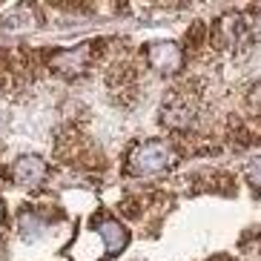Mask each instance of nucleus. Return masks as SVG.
<instances>
[{
    "label": "nucleus",
    "mask_w": 261,
    "mask_h": 261,
    "mask_svg": "<svg viewBox=\"0 0 261 261\" xmlns=\"http://www.w3.org/2000/svg\"><path fill=\"white\" fill-rule=\"evenodd\" d=\"M146 61H149V66L155 72H161V75H175L184 66V52L175 43L161 40V43H152V46L146 49Z\"/></svg>",
    "instance_id": "nucleus-4"
},
{
    "label": "nucleus",
    "mask_w": 261,
    "mask_h": 261,
    "mask_svg": "<svg viewBox=\"0 0 261 261\" xmlns=\"http://www.w3.org/2000/svg\"><path fill=\"white\" fill-rule=\"evenodd\" d=\"M247 181H250V184H253V190L261 195V158L250 161V167H247Z\"/></svg>",
    "instance_id": "nucleus-9"
},
{
    "label": "nucleus",
    "mask_w": 261,
    "mask_h": 261,
    "mask_svg": "<svg viewBox=\"0 0 261 261\" xmlns=\"http://www.w3.org/2000/svg\"><path fill=\"white\" fill-rule=\"evenodd\" d=\"M175 164V149L167 141H144L129 152L126 158V172L135 178H146V175H158L164 169H169Z\"/></svg>",
    "instance_id": "nucleus-1"
},
{
    "label": "nucleus",
    "mask_w": 261,
    "mask_h": 261,
    "mask_svg": "<svg viewBox=\"0 0 261 261\" xmlns=\"http://www.w3.org/2000/svg\"><path fill=\"white\" fill-rule=\"evenodd\" d=\"M35 26H38V15L26 6H17L12 15L3 17L0 29L3 32H29V29H35Z\"/></svg>",
    "instance_id": "nucleus-8"
},
{
    "label": "nucleus",
    "mask_w": 261,
    "mask_h": 261,
    "mask_svg": "<svg viewBox=\"0 0 261 261\" xmlns=\"http://www.w3.org/2000/svg\"><path fill=\"white\" fill-rule=\"evenodd\" d=\"M215 38L221 46H241V40H244V23H241V17L236 15H227L218 20L215 26Z\"/></svg>",
    "instance_id": "nucleus-7"
},
{
    "label": "nucleus",
    "mask_w": 261,
    "mask_h": 261,
    "mask_svg": "<svg viewBox=\"0 0 261 261\" xmlns=\"http://www.w3.org/2000/svg\"><path fill=\"white\" fill-rule=\"evenodd\" d=\"M255 17H258V26H261V9H255Z\"/></svg>",
    "instance_id": "nucleus-10"
},
{
    "label": "nucleus",
    "mask_w": 261,
    "mask_h": 261,
    "mask_svg": "<svg viewBox=\"0 0 261 261\" xmlns=\"http://www.w3.org/2000/svg\"><path fill=\"white\" fill-rule=\"evenodd\" d=\"M95 236H98L100 247H103L109 255L121 253L123 247H126V241H129V232L123 230V224H118L115 218H107V215L95 221Z\"/></svg>",
    "instance_id": "nucleus-5"
},
{
    "label": "nucleus",
    "mask_w": 261,
    "mask_h": 261,
    "mask_svg": "<svg viewBox=\"0 0 261 261\" xmlns=\"http://www.w3.org/2000/svg\"><path fill=\"white\" fill-rule=\"evenodd\" d=\"M195 109H198L195 95L190 89H175L164 103V123L172 129H187L195 121Z\"/></svg>",
    "instance_id": "nucleus-2"
},
{
    "label": "nucleus",
    "mask_w": 261,
    "mask_h": 261,
    "mask_svg": "<svg viewBox=\"0 0 261 261\" xmlns=\"http://www.w3.org/2000/svg\"><path fill=\"white\" fill-rule=\"evenodd\" d=\"M12 178H15L20 187H38L43 178H46V164L40 161L38 155H23L17 158L15 167H12Z\"/></svg>",
    "instance_id": "nucleus-6"
},
{
    "label": "nucleus",
    "mask_w": 261,
    "mask_h": 261,
    "mask_svg": "<svg viewBox=\"0 0 261 261\" xmlns=\"http://www.w3.org/2000/svg\"><path fill=\"white\" fill-rule=\"evenodd\" d=\"M95 55V43H81V46H69L52 55V69L61 75H81V72L92 63Z\"/></svg>",
    "instance_id": "nucleus-3"
},
{
    "label": "nucleus",
    "mask_w": 261,
    "mask_h": 261,
    "mask_svg": "<svg viewBox=\"0 0 261 261\" xmlns=\"http://www.w3.org/2000/svg\"><path fill=\"white\" fill-rule=\"evenodd\" d=\"M0 221H3V210H0Z\"/></svg>",
    "instance_id": "nucleus-11"
}]
</instances>
